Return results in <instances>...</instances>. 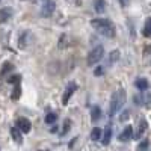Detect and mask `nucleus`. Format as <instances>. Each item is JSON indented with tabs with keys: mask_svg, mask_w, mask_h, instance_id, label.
Masks as SVG:
<instances>
[{
	"mask_svg": "<svg viewBox=\"0 0 151 151\" xmlns=\"http://www.w3.org/2000/svg\"><path fill=\"white\" fill-rule=\"evenodd\" d=\"M11 136H12V139H14L17 144H21V142H23V136H21V132H20L17 127H12V129H11Z\"/></svg>",
	"mask_w": 151,
	"mask_h": 151,
	"instance_id": "9b49d317",
	"label": "nucleus"
},
{
	"mask_svg": "<svg viewBox=\"0 0 151 151\" xmlns=\"http://www.w3.org/2000/svg\"><path fill=\"white\" fill-rule=\"evenodd\" d=\"M100 137H101V129H98V127L92 129V132H91V139H92V141H98Z\"/></svg>",
	"mask_w": 151,
	"mask_h": 151,
	"instance_id": "f3484780",
	"label": "nucleus"
},
{
	"mask_svg": "<svg viewBox=\"0 0 151 151\" xmlns=\"http://www.w3.org/2000/svg\"><path fill=\"white\" fill-rule=\"evenodd\" d=\"M91 26L98 32V33H101L107 38H113L115 36V27H113V24L106 20V18H95L91 21Z\"/></svg>",
	"mask_w": 151,
	"mask_h": 151,
	"instance_id": "f257e3e1",
	"label": "nucleus"
},
{
	"mask_svg": "<svg viewBox=\"0 0 151 151\" xmlns=\"http://www.w3.org/2000/svg\"><path fill=\"white\" fill-rule=\"evenodd\" d=\"M70 125H71V122H70V121H65V124H64V130H62V134H65V133L70 130Z\"/></svg>",
	"mask_w": 151,
	"mask_h": 151,
	"instance_id": "b1692460",
	"label": "nucleus"
},
{
	"mask_svg": "<svg viewBox=\"0 0 151 151\" xmlns=\"http://www.w3.org/2000/svg\"><path fill=\"white\" fill-rule=\"evenodd\" d=\"M119 59V52L118 50H113V52L110 53V56H109V60H110V64H115V62Z\"/></svg>",
	"mask_w": 151,
	"mask_h": 151,
	"instance_id": "6ab92c4d",
	"label": "nucleus"
},
{
	"mask_svg": "<svg viewBox=\"0 0 151 151\" xmlns=\"http://www.w3.org/2000/svg\"><path fill=\"white\" fill-rule=\"evenodd\" d=\"M129 116H130V112H129V110H124L119 119H121V121H127V119H129Z\"/></svg>",
	"mask_w": 151,
	"mask_h": 151,
	"instance_id": "5701e85b",
	"label": "nucleus"
},
{
	"mask_svg": "<svg viewBox=\"0 0 151 151\" xmlns=\"http://www.w3.org/2000/svg\"><path fill=\"white\" fill-rule=\"evenodd\" d=\"M101 144L103 145H109L110 144V139H112V129L110 127H106L104 132H101Z\"/></svg>",
	"mask_w": 151,
	"mask_h": 151,
	"instance_id": "6e6552de",
	"label": "nucleus"
},
{
	"mask_svg": "<svg viewBox=\"0 0 151 151\" xmlns=\"http://www.w3.org/2000/svg\"><path fill=\"white\" fill-rule=\"evenodd\" d=\"M12 14H14V11H12L11 8H3V9H0V23L8 21V20L12 17Z\"/></svg>",
	"mask_w": 151,
	"mask_h": 151,
	"instance_id": "1a4fd4ad",
	"label": "nucleus"
},
{
	"mask_svg": "<svg viewBox=\"0 0 151 151\" xmlns=\"http://www.w3.org/2000/svg\"><path fill=\"white\" fill-rule=\"evenodd\" d=\"M129 3H130V0H119V5H121L122 8H125V6H129Z\"/></svg>",
	"mask_w": 151,
	"mask_h": 151,
	"instance_id": "a878e982",
	"label": "nucleus"
},
{
	"mask_svg": "<svg viewBox=\"0 0 151 151\" xmlns=\"http://www.w3.org/2000/svg\"><path fill=\"white\" fill-rule=\"evenodd\" d=\"M104 73V67H98L97 70H95V76H101Z\"/></svg>",
	"mask_w": 151,
	"mask_h": 151,
	"instance_id": "393cba45",
	"label": "nucleus"
},
{
	"mask_svg": "<svg viewBox=\"0 0 151 151\" xmlns=\"http://www.w3.org/2000/svg\"><path fill=\"white\" fill-rule=\"evenodd\" d=\"M148 150V141H142L137 145V151H147Z\"/></svg>",
	"mask_w": 151,
	"mask_h": 151,
	"instance_id": "4be33fe9",
	"label": "nucleus"
},
{
	"mask_svg": "<svg viewBox=\"0 0 151 151\" xmlns=\"http://www.w3.org/2000/svg\"><path fill=\"white\" fill-rule=\"evenodd\" d=\"M100 118H101V109L100 107H92V110H91V119L92 121H98Z\"/></svg>",
	"mask_w": 151,
	"mask_h": 151,
	"instance_id": "4468645a",
	"label": "nucleus"
},
{
	"mask_svg": "<svg viewBox=\"0 0 151 151\" xmlns=\"http://www.w3.org/2000/svg\"><path fill=\"white\" fill-rule=\"evenodd\" d=\"M30 121L29 119H26V118H18L17 119V129L20 130V132H23V133H29L30 132Z\"/></svg>",
	"mask_w": 151,
	"mask_h": 151,
	"instance_id": "423d86ee",
	"label": "nucleus"
},
{
	"mask_svg": "<svg viewBox=\"0 0 151 151\" xmlns=\"http://www.w3.org/2000/svg\"><path fill=\"white\" fill-rule=\"evenodd\" d=\"M20 95H21V88H20V85H15V86H14V89H12V95H11V98L14 100V101H17V100L20 98Z\"/></svg>",
	"mask_w": 151,
	"mask_h": 151,
	"instance_id": "dca6fc26",
	"label": "nucleus"
},
{
	"mask_svg": "<svg viewBox=\"0 0 151 151\" xmlns=\"http://www.w3.org/2000/svg\"><path fill=\"white\" fill-rule=\"evenodd\" d=\"M134 85H136V88H137L139 91H147V89H148V80L144 79V77L137 79V80L134 82Z\"/></svg>",
	"mask_w": 151,
	"mask_h": 151,
	"instance_id": "f8f14e48",
	"label": "nucleus"
},
{
	"mask_svg": "<svg viewBox=\"0 0 151 151\" xmlns=\"http://www.w3.org/2000/svg\"><path fill=\"white\" fill-rule=\"evenodd\" d=\"M132 137H133V127L127 125V127L122 130V133L119 134V141H121V142H129Z\"/></svg>",
	"mask_w": 151,
	"mask_h": 151,
	"instance_id": "0eeeda50",
	"label": "nucleus"
},
{
	"mask_svg": "<svg viewBox=\"0 0 151 151\" xmlns=\"http://www.w3.org/2000/svg\"><path fill=\"white\" fill-rule=\"evenodd\" d=\"M20 80H21L20 76H12V77H9V79H8V82H9V83H14V85H20Z\"/></svg>",
	"mask_w": 151,
	"mask_h": 151,
	"instance_id": "412c9836",
	"label": "nucleus"
},
{
	"mask_svg": "<svg viewBox=\"0 0 151 151\" xmlns=\"http://www.w3.org/2000/svg\"><path fill=\"white\" fill-rule=\"evenodd\" d=\"M95 11L98 12V14H101V12H104V9H106V2L104 0H95Z\"/></svg>",
	"mask_w": 151,
	"mask_h": 151,
	"instance_id": "2eb2a0df",
	"label": "nucleus"
},
{
	"mask_svg": "<svg viewBox=\"0 0 151 151\" xmlns=\"http://www.w3.org/2000/svg\"><path fill=\"white\" fill-rule=\"evenodd\" d=\"M56 9V3L53 0H42V6H41V14L44 17H50Z\"/></svg>",
	"mask_w": 151,
	"mask_h": 151,
	"instance_id": "20e7f679",
	"label": "nucleus"
},
{
	"mask_svg": "<svg viewBox=\"0 0 151 151\" xmlns=\"http://www.w3.org/2000/svg\"><path fill=\"white\" fill-rule=\"evenodd\" d=\"M56 119H58V115H56V113H48V115L45 116V122L47 124H53V122H56Z\"/></svg>",
	"mask_w": 151,
	"mask_h": 151,
	"instance_id": "aec40b11",
	"label": "nucleus"
},
{
	"mask_svg": "<svg viewBox=\"0 0 151 151\" xmlns=\"http://www.w3.org/2000/svg\"><path fill=\"white\" fill-rule=\"evenodd\" d=\"M151 35V18H147L145 26H144V36H150Z\"/></svg>",
	"mask_w": 151,
	"mask_h": 151,
	"instance_id": "a211bd4d",
	"label": "nucleus"
},
{
	"mask_svg": "<svg viewBox=\"0 0 151 151\" xmlns=\"http://www.w3.org/2000/svg\"><path fill=\"white\" fill-rule=\"evenodd\" d=\"M103 55H104V48L101 47V45H97L95 48H92L91 52H89V55H88V65L89 67H92V65H95L97 62L103 58Z\"/></svg>",
	"mask_w": 151,
	"mask_h": 151,
	"instance_id": "7ed1b4c3",
	"label": "nucleus"
},
{
	"mask_svg": "<svg viewBox=\"0 0 151 151\" xmlns=\"http://www.w3.org/2000/svg\"><path fill=\"white\" fill-rule=\"evenodd\" d=\"M145 130H147V121L142 119V121H139V125H137V132H136V134H134L136 139H141V136L145 133Z\"/></svg>",
	"mask_w": 151,
	"mask_h": 151,
	"instance_id": "9d476101",
	"label": "nucleus"
},
{
	"mask_svg": "<svg viewBox=\"0 0 151 151\" xmlns=\"http://www.w3.org/2000/svg\"><path fill=\"white\" fill-rule=\"evenodd\" d=\"M12 70H14V65H12L11 62H5L3 67H2V71H0V79H3L5 76H6L8 73H11Z\"/></svg>",
	"mask_w": 151,
	"mask_h": 151,
	"instance_id": "ddd939ff",
	"label": "nucleus"
},
{
	"mask_svg": "<svg viewBox=\"0 0 151 151\" xmlns=\"http://www.w3.org/2000/svg\"><path fill=\"white\" fill-rule=\"evenodd\" d=\"M77 89V86H76V83H68V86L65 88V92L64 95H62V104H68V100L73 97L74 91Z\"/></svg>",
	"mask_w": 151,
	"mask_h": 151,
	"instance_id": "39448f33",
	"label": "nucleus"
},
{
	"mask_svg": "<svg viewBox=\"0 0 151 151\" xmlns=\"http://www.w3.org/2000/svg\"><path fill=\"white\" fill-rule=\"evenodd\" d=\"M125 103V91L124 89H118L112 94V98H110V116H115L116 115V112H119L122 109Z\"/></svg>",
	"mask_w": 151,
	"mask_h": 151,
	"instance_id": "f03ea898",
	"label": "nucleus"
}]
</instances>
